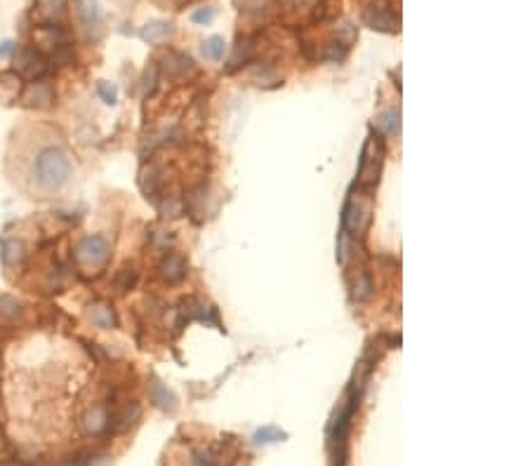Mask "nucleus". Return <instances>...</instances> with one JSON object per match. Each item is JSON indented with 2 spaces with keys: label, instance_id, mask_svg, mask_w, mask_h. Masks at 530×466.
Wrapping results in <instances>:
<instances>
[{
  "label": "nucleus",
  "instance_id": "obj_14",
  "mask_svg": "<svg viewBox=\"0 0 530 466\" xmlns=\"http://www.w3.org/2000/svg\"><path fill=\"white\" fill-rule=\"evenodd\" d=\"M139 36H142V40L149 43V45L165 43L168 38L175 36V26H172L170 21H149V24L139 31Z\"/></svg>",
  "mask_w": 530,
  "mask_h": 466
},
{
  "label": "nucleus",
  "instance_id": "obj_13",
  "mask_svg": "<svg viewBox=\"0 0 530 466\" xmlns=\"http://www.w3.org/2000/svg\"><path fill=\"white\" fill-rule=\"evenodd\" d=\"M255 57V45L250 38H238L236 48H233V55L229 59V64L224 66L226 73H236L240 66H245L248 62H253Z\"/></svg>",
  "mask_w": 530,
  "mask_h": 466
},
{
  "label": "nucleus",
  "instance_id": "obj_23",
  "mask_svg": "<svg viewBox=\"0 0 530 466\" xmlns=\"http://www.w3.org/2000/svg\"><path fill=\"white\" fill-rule=\"evenodd\" d=\"M137 281H139L137 269H134V266H123L116 273V281H113V285H116L118 292H127V290H132L134 285H137Z\"/></svg>",
  "mask_w": 530,
  "mask_h": 466
},
{
  "label": "nucleus",
  "instance_id": "obj_6",
  "mask_svg": "<svg viewBox=\"0 0 530 466\" xmlns=\"http://www.w3.org/2000/svg\"><path fill=\"white\" fill-rule=\"evenodd\" d=\"M370 222H373V210L370 205L361 200H349L344 207V217H342V229L351 231L354 236L363 238L370 229Z\"/></svg>",
  "mask_w": 530,
  "mask_h": 466
},
{
  "label": "nucleus",
  "instance_id": "obj_30",
  "mask_svg": "<svg viewBox=\"0 0 530 466\" xmlns=\"http://www.w3.org/2000/svg\"><path fill=\"white\" fill-rule=\"evenodd\" d=\"M97 92H100V97L104 99V104H116L118 102V87L113 85V82H109V80H100L97 82Z\"/></svg>",
  "mask_w": 530,
  "mask_h": 466
},
{
  "label": "nucleus",
  "instance_id": "obj_19",
  "mask_svg": "<svg viewBox=\"0 0 530 466\" xmlns=\"http://www.w3.org/2000/svg\"><path fill=\"white\" fill-rule=\"evenodd\" d=\"M83 426H85V431L92 433V435L102 433V431L109 428V415H106L104 408H92L85 415V422H83Z\"/></svg>",
  "mask_w": 530,
  "mask_h": 466
},
{
  "label": "nucleus",
  "instance_id": "obj_28",
  "mask_svg": "<svg viewBox=\"0 0 530 466\" xmlns=\"http://www.w3.org/2000/svg\"><path fill=\"white\" fill-rule=\"evenodd\" d=\"M158 71H161V66H158L156 62H151L147 66V71H144V78H142V92H144V97H149L156 90Z\"/></svg>",
  "mask_w": 530,
  "mask_h": 466
},
{
  "label": "nucleus",
  "instance_id": "obj_34",
  "mask_svg": "<svg viewBox=\"0 0 530 466\" xmlns=\"http://www.w3.org/2000/svg\"><path fill=\"white\" fill-rule=\"evenodd\" d=\"M14 50H17V45L12 40H3L0 43V59H10L14 55Z\"/></svg>",
  "mask_w": 530,
  "mask_h": 466
},
{
  "label": "nucleus",
  "instance_id": "obj_37",
  "mask_svg": "<svg viewBox=\"0 0 530 466\" xmlns=\"http://www.w3.org/2000/svg\"><path fill=\"white\" fill-rule=\"evenodd\" d=\"M179 3H191V0H179Z\"/></svg>",
  "mask_w": 530,
  "mask_h": 466
},
{
  "label": "nucleus",
  "instance_id": "obj_2",
  "mask_svg": "<svg viewBox=\"0 0 530 466\" xmlns=\"http://www.w3.org/2000/svg\"><path fill=\"white\" fill-rule=\"evenodd\" d=\"M382 158H384V139L380 134H370L366 146H363L361 165H359V191L363 195L373 193L377 182H380Z\"/></svg>",
  "mask_w": 530,
  "mask_h": 466
},
{
  "label": "nucleus",
  "instance_id": "obj_26",
  "mask_svg": "<svg viewBox=\"0 0 530 466\" xmlns=\"http://www.w3.org/2000/svg\"><path fill=\"white\" fill-rule=\"evenodd\" d=\"M191 464L194 466H217L219 455L212 448H198L191 453Z\"/></svg>",
  "mask_w": 530,
  "mask_h": 466
},
{
  "label": "nucleus",
  "instance_id": "obj_31",
  "mask_svg": "<svg viewBox=\"0 0 530 466\" xmlns=\"http://www.w3.org/2000/svg\"><path fill=\"white\" fill-rule=\"evenodd\" d=\"M335 36H337V43H342V45H346V48H349V45L356 43V38H359V31H356L354 24H346V21H344V24L337 26Z\"/></svg>",
  "mask_w": 530,
  "mask_h": 466
},
{
  "label": "nucleus",
  "instance_id": "obj_25",
  "mask_svg": "<svg viewBox=\"0 0 530 466\" xmlns=\"http://www.w3.org/2000/svg\"><path fill=\"white\" fill-rule=\"evenodd\" d=\"M346 57H349V48H346V45L337 43V40H332V43L325 45V50H323V59H325V62L342 64Z\"/></svg>",
  "mask_w": 530,
  "mask_h": 466
},
{
  "label": "nucleus",
  "instance_id": "obj_10",
  "mask_svg": "<svg viewBox=\"0 0 530 466\" xmlns=\"http://www.w3.org/2000/svg\"><path fill=\"white\" fill-rule=\"evenodd\" d=\"M21 99H24L28 109H48V107H52V102H55V90H52L48 82L33 80L31 85L26 87V92Z\"/></svg>",
  "mask_w": 530,
  "mask_h": 466
},
{
  "label": "nucleus",
  "instance_id": "obj_11",
  "mask_svg": "<svg viewBox=\"0 0 530 466\" xmlns=\"http://www.w3.org/2000/svg\"><path fill=\"white\" fill-rule=\"evenodd\" d=\"M36 12L43 19V24L59 26V21L66 14V0H36Z\"/></svg>",
  "mask_w": 530,
  "mask_h": 466
},
{
  "label": "nucleus",
  "instance_id": "obj_15",
  "mask_svg": "<svg viewBox=\"0 0 530 466\" xmlns=\"http://www.w3.org/2000/svg\"><path fill=\"white\" fill-rule=\"evenodd\" d=\"M88 318L102 330H113L116 327V313H113L111 304L106 302H95L88 306Z\"/></svg>",
  "mask_w": 530,
  "mask_h": 466
},
{
  "label": "nucleus",
  "instance_id": "obj_17",
  "mask_svg": "<svg viewBox=\"0 0 530 466\" xmlns=\"http://www.w3.org/2000/svg\"><path fill=\"white\" fill-rule=\"evenodd\" d=\"M21 94V76L17 71L0 73V102H14Z\"/></svg>",
  "mask_w": 530,
  "mask_h": 466
},
{
  "label": "nucleus",
  "instance_id": "obj_5",
  "mask_svg": "<svg viewBox=\"0 0 530 466\" xmlns=\"http://www.w3.org/2000/svg\"><path fill=\"white\" fill-rule=\"evenodd\" d=\"M52 69V62L36 48H21L17 55V73L21 78L28 80H41L48 76Z\"/></svg>",
  "mask_w": 530,
  "mask_h": 466
},
{
  "label": "nucleus",
  "instance_id": "obj_21",
  "mask_svg": "<svg viewBox=\"0 0 530 466\" xmlns=\"http://www.w3.org/2000/svg\"><path fill=\"white\" fill-rule=\"evenodd\" d=\"M24 261V245L17 240H5L3 243V264L10 269H17Z\"/></svg>",
  "mask_w": 530,
  "mask_h": 466
},
{
  "label": "nucleus",
  "instance_id": "obj_12",
  "mask_svg": "<svg viewBox=\"0 0 530 466\" xmlns=\"http://www.w3.org/2000/svg\"><path fill=\"white\" fill-rule=\"evenodd\" d=\"M139 415H142V408H139V403H125L123 408H120L116 415L113 417H109V426H111V431L113 433H123V431H127L130 428V424L132 422H137L139 419Z\"/></svg>",
  "mask_w": 530,
  "mask_h": 466
},
{
  "label": "nucleus",
  "instance_id": "obj_24",
  "mask_svg": "<svg viewBox=\"0 0 530 466\" xmlns=\"http://www.w3.org/2000/svg\"><path fill=\"white\" fill-rule=\"evenodd\" d=\"M224 50H226V43L224 38H219V36H212V38L203 43V57L210 59V62H219V59L224 57Z\"/></svg>",
  "mask_w": 530,
  "mask_h": 466
},
{
  "label": "nucleus",
  "instance_id": "obj_18",
  "mask_svg": "<svg viewBox=\"0 0 530 466\" xmlns=\"http://www.w3.org/2000/svg\"><path fill=\"white\" fill-rule=\"evenodd\" d=\"M238 10L253 17H267L276 10V0H236Z\"/></svg>",
  "mask_w": 530,
  "mask_h": 466
},
{
  "label": "nucleus",
  "instance_id": "obj_16",
  "mask_svg": "<svg viewBox=\"0 0 530 466\" xmlns=\"http://www.w3.org/2000/svg\"><path fill=\"white\" fill-rule=\"evenodd\" d=\"M149 381H151V384H149V394H151V401L156 403V408H161L165 412H175L177 398L161 384V379H158V377H151Z\"/></svg>",
  "mask_w": 530,
  "mask_h": 466
},
{
  "label": "nucleus",
  "instance_id": "obj_9",
  "mask_svg": "<svg viewBox=\"0 0 530 466\" xmlns=\"http://www.w3.org/2000/svg\"><path fill=\"white\" fill-rule=\"evenodd\" d=\"M158 276H161L168 285L181 283L186 276V259L177 252H168L161 264H158Z\"/></svg>",
  "mask_w": 530,
  "mask_h": 466
},
{
  "label": "nucleus",
  "instance_id": "obj_3",
  "mask_svg": "<svg viewBox=\"0 0 530 466\" xmlns=\"http://www.w3.org/2000/svg\"><path fill=\"white\" fill-rule=\"evenodd\" d=\"M391 7L393 5L389 3V0H375L373 5H368L366 10H363V14H361L363 24H366L368 28H373V31L398 33L401 17L398 14H393Z\"/></svg>",
  "mask_w": 530,
  "mask_h": 466
},
{
  "label": "nucleus",
  "instance_id": "obj_1",
  "mask_svg": "<svg viewBox=\"0 0 530 466\" xmlns=\"http://www.w3.org/2000/svg\"><path fill=\"white\" fill-rule=\"evenodd\" d=\"M71 156L62 146H48L36 156L33 179L45 191H59L71 177Z\"/></svg>",
  "mask_w": 530,
  "mask_h": 466
},
{
  "label": "nucleus",
  "instance_id": "obj_29",
  "mask_svg": "<svg viewBox=\"0 0 530 466\" xmlns=\"http://www.w3.org/2000/svg\"><path fill=\"white\" fill-rule=\"evenodd\" d=\"M255 82H257V85H267V87L281 85V82H278V78H276L274 69H271L269 64H262L260 69H257V73H255Z\"/></svg>",
  "mask_w": 530,
  "mask_h": 466
},
{
  "label": "nucleus",
  "instance_id": "obj_32",
  "mask_svg": "<svg viewBox=\"0 0 530 466\" xmlns=\"http://www.w3.org/2000/svg\"><path fill=\"white\" fill-rule=\"evenodd\" d=\"M0 313L7 315V318H17L21 313V302H17V299H12V297H3L0 299Z\"/></svg>",
  "mask_w": 530,
  "mask_h": 466
},
{
  "label": "nucleus",
  "instance_id": "obj_4",
  "mask_svg": "<svg viewBox=\"0 0 530 466\" xmlns=\"http://www.w3.org/2000/svg\"><path fill=\"white\" fill-rule=\"evenodd\" d=\"M75 259L85 266L104 269L111 259V245L106 243L104 236H88L75 247Z\"/></svg>",
  "mask_w": 530,
  "mask_h": 466
},
{
  "label": "nucleus",
  "instance_id": "obj_33",
  "mask_svg": "<svg viewBox=\"0 0 530 466\" xmlns=\"http://www.w3.org/2000/svg\"><path fill=\"white\" fill-rule=\"evenodd\" d=\"M217 17V10L215 7H201V10H196L191 14V21L194 24H210L212 19Z\"/></svg>",
  "mask_w": 530,
  "mask_h": 466
},
{
  "label": "nucleus",
  "instance_id": "obj_8",
  "mask_svg": "<svg viewBox=\"0 0 530 466\" xmlns=\"http://www.w3.org/2000/svg\"><path fill=\"white\" fill-rule=\"evenodd\" d=\"M163 71L168 78H175V80H184L189 76H196V64L194 59L184 55V52H168V57L163 59Z\"/></svg>",
  "mask_w": 530,
  "mask_h": 466
},
{
  "label": "nucleus",
  "instance_id": "obj_7",
  "mask_svg": "<svg viewBox=\"0 0 530 466\" xmlns=\"http://www.w3.org/2000/svg\"><path fill=\"white\" fill-rule=\"evenodd\" d=\"M75 12H78L80 26L85 28L90 38H100L102 36V14L97 7V0H75Z\"/></svg>",
  "mask_w": 530,
  "mask_h": 466
},
{
  "label": "nucleus",
  "instance_id": "obj_20",
  "mask_svg": "<svg viewBox=\"0 0 530 466\" xmlns=\"http://www.w3.org/2000/svg\"><path fill=\"white\" fill-rule=\"evenodd\" d=\"M373 278H370L368 271H361L356 276V281L351 285V297L354 302H368L370 297H373Z\"/></svg>",
  "mask_w": 530,
  "mask_h": 466
},
{
  "label": "nucleus",
  "instance_id": "obj_27",
  "mask_svg": "<svg viewBox=\"0 0 530 466\" xmlns=\"http://www.w3.org/2000/svg\"><path fill=\"white\" fill-rule=\"evenodd\" d=\"M281 438H285V433L281 431V428H276V426H264V428H260V431L255 433L257 445H269V443H276Z\"/></svg>",
  "mask_w": 530,
  "mask_h": 466
},
{
  "label": "nucleus",
  "instance_id": "obj_22",
  "mask_svg": "<svg viewBox=\"0 0 530 466\" xmlns=\"http://www.w3.org/2000/svg\"><path fill=\"white\" fill-rule=\"evenodd\" d=\"M377 125L382 127L387 137H398V134H401V114H398V111H393V109L384 111V114L377 118Z\"/></svg>",
  "mask_w": 530,
  "mask_h": 466
},
{
  "label": "nucleus",
  "instance_id": "obj_35",
  "mask_svg": "<svg viewBox=\"0 0 530 466\" xmlns=\"http://www.w3.org/2000/svg\"><path fill=\"white\" fill-rule=\"evenodd\" d=\"M7 445V440H5V433H3V428H0V450H3Z\"/></svg>",
  "mask_w": 530,
  "mask_h": 466
},
{
  "label": "nucleus",
  "instance_id": "obj_36",
  "mask_svg": "<svg viewBox=\"0 0 530 466\" xmlns=\"http://www.w3.org/2000/svg\"><path fill=\"white\" fill-rule=\"evenodd\" d=\"M287 3H292V5H307L309 0H287Z\"/></svg>",
  "mask_w": 530,
  "mask_h": 466
}]
</instances>
